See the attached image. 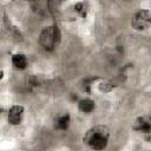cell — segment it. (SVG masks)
Here are the masks:
<instances>
[{
	"instance_id": "8",
	"label": "cell",
	"mask_w": 151,
	"mask_h": 151,
	"mask_svg": "<svg viewBox=\"0 0 151 151\" xmlns=\"http://www.w3.org/2000/svg\"><path fill=\"white\" fill-rule=\"evenodd\" d=\"M70 125V116L68 114H64L57 118L55 120V129L58 130H66Z\"/></svg>"
},
{
	"instance_id": "5",
	"label": "cell",
	"mask_w": 151,
	"mask_h": 151,
	"mask_svg": "<svg viewBox=\"0 0 151 151\" xmlns=\"http://www.w3.org/2000/svg\"><path fill=\"white\" fill-rule=\"evenodd\" d=\"M134 129L138 130V131H142V132H150V120L146 118V117H139L137 120H136V125H134Z\"/></svg>"
},
{
	"instance_id": "6",
	"label": "cell",
	"mask_w": 151,
	"mask_h": 151,
	"mask_svg": "<svg viewBox=\"0 0 151 151\" xmlns=\"http://www.w3.org/2000/svg\"><path fill=\"white\" fill-rule=\"evenodd\" d=\"M78 107L84 113H90L94 110V101L91 99H81L78 104Z\"/></svg>"
},
{
	"instance_id": "2",
	"label": "cell",
	"mask_w": 151,
	"mask_h": 151,
	"mask_svg": "<svg viewBox=\"0 0 151 151\" xmlns=\"http://www.w3.org/2000/svg\"><path fill=\"white\" fill-rule=\"evenodd\" d=\"M60 41V32L57 26L45 27L39 35V44L46 51L54 50Z\"/></svg>"
},
{
	"instance_id": "1",
	"label": "cell",
	"mask_w": 151,
	"mask_h": 151,
	"mask_svg": "<svg viewBox=\"0 0 151 151\" xmlns=\"http://www.w3.org/2000/svg\"><path fill=\"white\" fill-rule=\"evenodd\" d=\"M110 131L104 125H97L90 129L84 136V143H86L91 149L103 150L106 147L109 142Z\"/></svg>"
},
{
	"instance_id": "7",
	"label": "cell",
	"mask_w": 151,
	"mask_h": 151,
	"mask_svg": "<svg viewBox=\"0 0 151 151\" xmlns=\"http://www.w3.org/2000/svg\"><path fill=\"white\" fill-rule=\"evenodd\" d=\"M12 63L19 70H24L27 66V59L24 54H14L12 57Z\"/></svg>"
},
{
	"instance_id": "3",
	"label": "cell",
	"mask_w": 151,
	"mask_h": 151,
	"mask_svg": "<svg viewBox=\"0 0 151 151\" xmlns=\"http://www.w3.org/2000/svg\"><path fill=\"white\" fill-rule=\"evenodd\" d=\"M132 27L136 29H146L150 26V12L147 9H140L137 12L131 21Z\"/></svg>"
},
{
	"instance_id": "4",
	"label": "cell",
	"mask_w": 151,
	"mask_h": 151,
	"mask_svg": "<svg viewBox=\"0 0 151 151\" xmlns=\"http://www.w3.org/2000/svg\"><path fill=\"white\" fill-rule=\"evenodd\" d=\"M24 116V107L21 105H14L11 107L8 112V122L12 125H19L22 120Z\"/></svg>"
}]
</instances>
